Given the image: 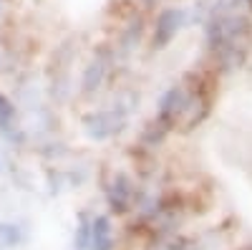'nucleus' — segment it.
<instances>
[{
  "instance_id": "f257e3e1",
  "label": "nucleus",
  "mask_w": 252,
  "mask_h": 250,
  "mask_svg": "<svg viewBox=\"0 0 252 250\" xmlns=\"http://www.w3.org/2000/svg\"><path fill=\"white\" fill-rule=\"evenodd\" d=\"M202 48L217 76L240 71L252 53V13L235 0H212L202 20Z\"/></svg>"
},
{
  "instance_id": "f03ea898",
  "label": "nucleus",
  "mask_w": 252,
  "mask_h": 250,
  "mask_svg": "<svg viewBox=\"0 0 252 250\" xmlns=\"http://www.w3.org/2000/svg\"><path fill=\"white\" fill-rule=\"evenodd\" d=\"M212 69L209 71H189L179 81H174L169 89H164L157 109L154 121H159L166 132H182L189 134L199 129L209 119L215 104V83H212Z\"/></svg>"
},
{
  "instance_id": "7ed1b4c3",
  "label": "nucleus",
  "mask_w": 252,
  "mask_h": 250,
  "mask_svg": "<svg viewBox=\"0 0 252 250\" xmlns=\"http://www.w3.org/2000/svg\"><path fill=\"white\" fill-rule=\"evenodd\" d=\"M134 107H136V99H131V101L119 99V101L111 104V107L94 109L89 114H83L81 127H83V132H86V137L91 142H111L129 127Z\"/></svg>"
},
{
  "instance_id": "20e7f679",
  "label": "nucleus",
  "mask_w": 252,
  "mask_h": 250,
  "mask_svg": "<svg viewBox=\"0 0 252 250\" xmlns=\"http://www.w3.org/2000/svg\"><path fill=\"white\" fill-rule=\"evenodd\" d=\"M192 23V18H189V5H161L157 8L154 13V20H152V26H149V51L152 53H161L166 51L174 40L177 36Z\"/></svg>"
},
{
  "instance_id": "39448f33",
  "label": "nucleus",
  "mask_w": 252,
  "mask_h": 250,
  "mask_svg": "<svg viewBox=\"0 0 252 250\" xmlns=\"http://www.w3.org/2000/svg\"><path fill=\"white\" fill-rule=\"evenodd\" d=\"M116 64H119V56H116L114 46L96 48V53L91 56V61L81 73V83H78L81 96H96L103 86H106L109 76L116 71Z\"/></svg>"
},
{
  "instance_id": "423d86ee",
  "label": "nucleus",
  "mask_w": 252,
  "mask_h": 250,
  "mask_svg": "<svg viewBox=\"0 0 252 250\" xmlns=\"http://www.w3.org/2000/svg\"><path fill=\"white\" fill-rule=\"evenodd\" d=\"M139 187L126 172H114L106 182H103V200H106L109 213L116 217H126L134 213L139 202Z\"/></svg>"
},
{
  "instance_id": "0eeeda50",
  "label": "nucleus",
  "mask_w": 252,
  "mask_h": 250,
  "mask_svg": "<svg viewBox=\"0 0 252 250\" xmlns=\"http://www.w3.org/2000/svg\"><path fill=\"white\" fill-rule=\"evenodd\" d=\"M0 137L10 144H23L26 134L18 127V109L8 94L0 91Z\"/></svg>"
},
{
  "instance_id": "6e6552de",
  "label": "nucleus",
  "mask_w": 252,
  "mask_h": 250,
  "mask_svg": "<svg viewBox=\"0 0 252 250\" xmlns=\"http://www.w3.org/2000/svg\"><path fill=\"white\" fill-rule=\"evenodd\" d=\"M116 248V227L111 215H94L91 225V248L89 250H114Z\"/></svg>"
},
{
  "instance_id": "1a4fd4ad",
  "label": "nucleus",
  "mask_w": 252,
  "mask_h": 250,
  "mask_svg": "<svg viewBox=\"0 0 252 250\" xmlns=\"http://www.w3.org/2000/svg\"><path fill=\"white\" fill-rule=\"evenodd\" d=\"M28 238V230L18 220H0V250H13L23 245Z\"/></svg>"
},
{
  "instance_id": "9d476101",
  "label": "nucleus",
  "mask_w": 252,
  "mask_h": 250,
  "mask_svg": "<svg viewBox=\"0 0 252 250\" xmlns=\"http://www.w3.org/2000/svg\"><path fill=\"white\" fill-rule=\"evenodd\" d=\"M91 225H94V215L81 210L76 217V230H73V250H89L91 248Z\"/></svg>"
},
{
  "instance_id": "9b49d317",
  "label": "nucleus",
  "mask_w": 252,
  "mask_h": 250,
  "mask_svg": "<svg viewBox=\"0 0 252 250\" xmlns=\"http://www.w3.org/2000/svg\"><path fill=\"white\" fill-rule=\"evenodd\" d=\"M161 250H197L194 243H189L187 238H164L161 240Z\"/></svg>"
},
{
  "instance_id": "f8f14e48",
  "label": "nucleus",
  "mask_w": 252,
  "mask_h": 250,
  "mask_svg": "<svg viewBox=\"0 0 252 250\" xmlns=\"http://www.w3.org/2000/svg\"><path fill=\"white\" fill-rule=\"evenodd\" d=\"M134 3H136L141 10H146V13H149V10H157V8H161V5L166 3V0H134Z\"/></svg>"
},
{
  "instance_id": "ddd939ff",
  "label": "nucleus",
  "mask_w": 252,
  "mask_h": 250,
  "mask_svg": "<svg viewBox=\"0 0 252 250\" xmlns=\"http://www.w3.org/2000/svg\"><path fill=\"white\" fill-rule=\"evenodd\" d=\"M235 3H240L245 10H250V13H252V0H235Z\"/></svg>"
},
{
  "instance_id": "4468645a",
  "label": "nucleus",
  "mask_w": 252,
  "mask_h": 250,
  "mask_svg": "<svg viewBox=\"0 0 252 250\" xmlns=\"http://www.w3.org/2000/svg\"><path fill=\"white\" fill-rule=\"evenodd\" d=\"M3 8H5V0H0V15H3Z\"/></svg>"
},
{
  "instance_id": "2eb2a0df",
  "label": "nucleus",
  "mask_w": 252,
  "mask_h": 250,
  "mask_svg": "<svg viewBox=\"0 0 252 250\" xmlns=\"http://www.w3.org/2000/svg\"><path fill=\"white\" fill-rule=\"evenodd\" d=\"M242 250H252V248H242Z\"/></svg>"
},
{
  "instance_id": "dca6fc26",
  "label": "nucleus",
  "mask_w": 252,
  "mask_h": 250,
  "mask_svg": "<svg viewBox=\"0 0 252 250\" xmlns=\"http://www.w3.org/2000/svg\"><path fill=\"white\" fill-rule=\"evenodd\" d=\"M0 172H3V164H0Z\"/></svg>"
}]
</instances>
